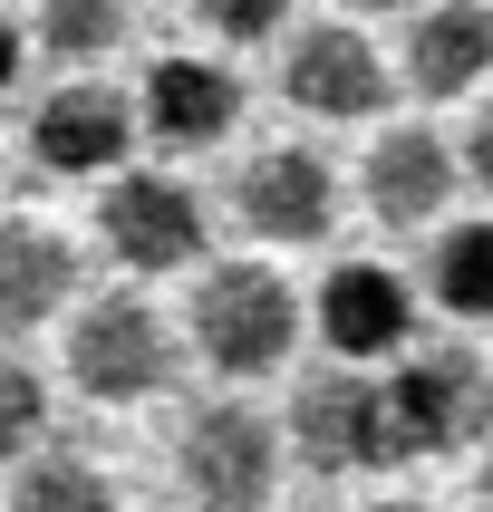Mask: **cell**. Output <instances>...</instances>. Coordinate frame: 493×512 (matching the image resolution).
I'll list each match as a JSON object with an SVG mask.
<instances>
[{
    "mask_svg": "<svg viewBox=\"0 0 493 512\" xmlns=\"http://www.w3.org/2000/svg\"><path fill=\"white\" fill-rule=\"evenodd\" d=\"M474 512H493V464H484V474H474Z\"/></svg>",
    "mask_w": 493,
    "mask_h": 512,
    "instance_id": "cell-22",
    "label": "cell"
},
{
    "mask_svg": "<svg viewBox=\"0 0 493 512\" xmlns=\"http://www.w3.org/2000/svg\"><path fill=\"white\" fill-rule=\"evenodd\" d=\"M194 10H203L213 29H223V39H271L290 0H194Z\"/></svg>",
    "mask_w": 493,
    "mask_h": 512,
    "instance_id": "cell-19",
    "label": "cell"
},
{
    "mask_svg": "<svg viewBox=\"0 0 493 512\" xmlns=\"http://www.w3.org/2000/svg\"><path fill=\"white\" fill-rule=\"evenodd\" d=\"M10 87H20V29L0 20V97H10Z\"/></svg>",
    "mask_w": 493,
    "mask_h": 512,
    "instance_id": "cell-21",
    "label": "cell"
},
{
    "mask_svg": "<svg viewBox=\"0 0 493 512\" xmlns=\"http://www.w3.org/2000/svg\"><path fill=\"white\" fill-rule=\"evenodd\" d=\"M145 126L165 145H223L242 126V78L213 58H155L145 68Z\"/></svg>",
    "mask_w": 493,
    "mask_h": 512,
    "instance_id": "cell-11",
    "label": "cell"
},
{
    "mask_svg": "<svg viewBox=\"0 0 493 512\" xmlns=\"http://www.w3.org/2000/svg\"><path fill=\"white\" fill-rule=\"evenodd\" d=\"M232 203H242V223L261 242H319L339 223V174H329L319 145H261L242 165V184H232Z\"/></svg>",
    "mask_w": 493,
    "mask_h": 512,
    "instance_id": "cell-8",
    "label": "cell"
},
{
    "mask_svg": "<svg viewBox=\"0 0 493 512\" xmlns=\"http://www.w3.org/2000/svg\"><path fill=\"white\" fill-rule=\"evenodd\" d=\"M484 68H493V10H484V0L416 10V29H406V87H426V97H464Z\"/></svg>",
    "mask_w": 493,
    "mask_h": 512,
    "instance_id": "cell-14",
    "label": "cell"
},
{
    "mask_svg": "<svg viewBox=\"0 0 493 512\" xmlns=\"http://www.w3.org/2000/svg\"><path fill=\"white\" fill-rule=\"evenodd\" d=\"M97 242L126 271H184L203 252V203L174 174H116L97 194Z\"/></svg>",
    "mask_w": 493,
    "mask_h": 512,
    "instance_id": "cell-5",
    "label": "cell"
},
{
    "mask_svg": "<svg viewBox=\"0 0 493 512\" xmlns=\"http://www.w3.org/2000/svg\"><path fill=\"white\" fill-rule=\"evenodd\" d=\"M184 319H194L203 368H223V377H271L290 358V339H300V300H290V281L261 271V261L203 271L194 300H184Z\"/></svg>",
    "mask_w": 493,
    "mask_h": 512,
    "instance_id": "cell-1",
    "label": "cell"
},
{
    "mask_svg": "<svg viewBox=\"0 0 493 512\" xmlns=\"http://www.w3.org/2000/svg\"><path fill=\"white\" fill-rule=\"evenodd\" d=\"M406 329H416V290L387 261H339L319 281V339L339 358H387V348H406Z\"/></svg>",
    "mask_w": 493,
    "mask_h": 512,
    "instance_id": "cell-9",
    "label": "cell"
},
{
    "mask_svg": "<svg viewBox=\"0 0 493 512\" xmlns=\"http://www.w3.org/2000/svg\"><path fill=\"white\" fill-rule=\"evenodd\" d=\"M290 455L319 464V474H377V464H397L387 397L368 377H310L300 406H290Z\"/></svg>",
    "mask_w": 493,
    "mask_h": 512,
    "instance_id": "cell-7",
    "label": "cell"
},
{
    "mask_svg": "<svg viewBox=\"0 0 493 512\" xmlns=\"http://www.w3.org/2000/svg\"><path fill=\"white\" fill-rule=\"evenodd\" d=\"M68 377H78V397H97V406H136V397H155V387L174 377L165 319L145 310L136 290L87 300L78 329H68Z\"/></svg>",
    "mask_w": 493,
    "mask_h": 512,
    "instance_id": "cell-4",
    "label": "cell"
},
{
    "mask_svg": "<svg viewBox=\"0 0 493 512\" xmlns=\"http://www.w3.org/2000/svg\"><path fill=\"white\" fill-rule=\"evenodd\" d=\"M78 290V252L58 242L49 223H0V329L20 339V329H39V319H58V300Z\"/></svg>",
    "mask_w": 493,
    "mask_h": 512,
    "instance_id": "cell-13",
    "label": "cell"
},
{
    "mask_svg": "<svg viewBox=\"0 0 493 512\" xmlns=\"http://www.w3.org/2000/svg\"><path fill=\"white\" fill-rule=\"evenodd\" d=\"M455 174H474V184H484V194H493V107L474 116V136H464V155H455Z\"/></svg>",
    "mask_w": 493,
    "mask_h": 512,
    "instance_id": "cell-20",
    "label": "cell"
},
{
    "mask_svg": "<svg viewBox=\"0 0 493 512\" xmlns=\"http://www.w3.org/2000/svg\"><path fill=\"white\" fill-rule=\"evenodd\" d=\"M126 136H136V116H126L116 87H58V97H39V116H29L39 174H97V165L126 155Z\"/></svg>",
    "mask_w": 493,
    "mask_h": 512,
    "instance_id": "cell-10",
    "label": "cell"
},
{
    "mask_svg": "<svg viewBox=\"0 0 493 512\" xmlns=\"http://www.w3.org/2000/svg\"><path fill=\"white\" fill-rule=\"evenodd\" d=\"M126 39V0H39V49L87 68V58H107Z\"/></svg>",
    "mask_w": 493,
    "mask_h": 512,
    "instance_id": "cell-17",
    "label": "cell"
},
{
    "mask_svg": "<svg viewBox=\"0 0 493 512\" xmlns=\"http://www.w3.org/2000/svg\"><path fill=\"white\" fill-rule=\"evenodd\" d=\"M39 435H49V387L20 358H0V464H20Z\"/></svg>",
    "mask_w": 493,
    "mask_h": 512,
    "instance_id": "cell-18",
    "label": "cell"
},
{
    "mask_svg": "<svg viewBox=\"0 0 493 512\" xmlns=\"http://www.w3.org/2000/svg\"><path fill=\"white\" fill-rule=\"evenodd\" d=\"M377 397H387L397 455H464L493 435V368L474 348H416Z\"/></svg>",
    "mask_w": 493,
    "mask_h": 512,
    "instance_id": "cell-2",
    "label": "cell"
},
{
    "mask_svg": "<svg viewBox=\"0 0 493 512\" xmlns=\"http://www.w3.org/2000/svg\"><path fill=\"white\" fill-rule=\"evenodd\" d=\"M426 290L464 319H493V223H455L426 252Z\"/></svg>",
    "mask_w": 493,
    "mask_h": 512,
    "instance_id": "cell-15",
    "label": "cell"
},
{
    "mask_svg": "<svg viewBox=\"0 0 493 512\" xmlns=\"http://www.w3.org/2000/svg\"><path fill=\"white\" fill-rule=\"evenodd\" d=\"M174 474L194 512H261L281 493V435L252 406H194L174 435Z\"/></svg>",
    "mask_w": 493,
    "mask_h": 512,
    "instance_id": "cell-3",
    "label": "cell"
},
{
    "mask_svg": "<svg viewBox=\"0 0 493 512\" xmlns=\"http://www.w3.org/2000/svg\"><path fill=\"white\" fill-rule=\"evenodd\" d=\"M10 512H116V493H107V474L87 455H68V445L39 455V445H29V474L10 484Z\"/></svg>",
    "mask_w": 493,
    "mask_h": 512,
    "instance_id": "cell-16",
    "label": "cell"
},
{
    "mask_svg": "<svg viewBox=\"0 0 493 512\" xmlns=\"http://www.w3.org/2000/svg\"><path fill=\"white\" fill-rule=\"evenodd\" d=\"M348 10H406V0H348Z\"/></svg>",
    "mask_w": 493,
    "mask_h": 512,
    "instance_id": "cell-23",
    "label": "cell"
},
{
    "mask_svg": "<svg viewBox=\"0 0 493 512\" xmlns=\"http://www.w3.org/2000/svg\"><path fill=\"white\" fill-rule=\"evenodd\" d=\"M368 512H426V503H368Z\"/></svg>",
    "mask_w": 493,
    "mask_h": 512,
    "instance_id": "cell-24",
    "label": "cell"
},
{
    "mask_svg": "<svg viewBox=\"0 0 493 512\" xmlns=\"http://www.w3.org/2000/svg\"><path fill=\"white\" fill-rule=\"evenodd\" d=\"M281 97H290L300 116H329V126H348V116H377L397 87H387V58H377L368 29L329 20V29H300V39H290V58H281Z\"/></svg>",
    "mask_w": 493,
    "mask_h": 512,
    "instance_id": "cell-6",
    "label": "cell"
},
{
    "mask_svg": "<svg viewBox=\"0 0 493 512\" xmlns=\"http://www.w3.org/2000/svg\"><path fill=\"white\" fill-rule=\"evenodd\" d=\"M0 184H10V165H0Z\"/></svg>",
    "mask_w": 493,
    "mask_h": 512,
    "instance_id": "cell-25",
    "label": "cell"
},
{
    "mask_svg": "<svg viewBox=\"0 0 493 512\" xmlns=\"http://www.w3.org/2000/svg\"><path fill=\"white\" fill-rule=\"evenodd\" d=\"M445 194H455V155H445L435 126H387V136L368 145V203H377V223H435Z\"/></svg>",
    "mask_w": 493,
    "mask_h": 512,
    "instance_id": "cell-12",
    "label": "cell"
}]
</instances>
